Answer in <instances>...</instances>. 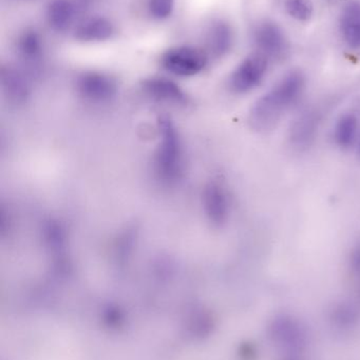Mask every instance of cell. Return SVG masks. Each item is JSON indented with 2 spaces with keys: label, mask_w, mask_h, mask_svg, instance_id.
<instances>
[{
  "label": "cell",
  "mask_w": 360,
  "mask_h": 360,
  "mask_svg": "<svg viewBox=\"0 0 360 360\" xmlns=\"http://www.w3.org/2000/svg\"><path fill=\"white\" fill-rule=\"evenodd\" d=\"M306 76L293 70L283 75L268 92L257 99L249 111V124L257 131L274 128L304 95Z\"/></svg>",
  "instance_id": "cell-1"
},
{
  "label": "cell",
  "mask_w": 360,
  "mask_h": 360,
  "mask_svg": "<svg viewBox=\"0 0 360 360\" xmlns=\"http://www.w3.org/2000/svg\"><path fill=\"white\" fill-rule=\"evenodd\" d=\"M159 145L154 156L156 177L165 186H173L183 173V145L175 122L168 116L158 118Z\"/></svg>",
  "instance_id": "cell-2"
},
{
  "label": "cell",
  "mask_w": 360,
  "mask_h": 360,
  "mask_svg": "<svg viewBox=\"0 0 360 360\" xmlns=\"http://www.w3.org/2000/svg\"><path fill=\"white\" fill-rule=\"evenodd\" d=\"M205 49L194 46H179L168 49L161 56V67L177 77H194L202 73L209 63Z\"/></svg>",
  "instance_id": "cell-3"
},
{
  "label": "cell",
  "mask_w": 360,
  "mask_h": 360,
  "mask_svg": "<svg viewBox=\"0 0 360 360\" xmlns=\"http://www.w3.org/2000/svg\"><path fill=\"white\" fill-rule=\"evenodd\" d=\"M268 59L254 53L243 59L230 74L228 86L236 94H247L260 86L268 71Z\"/></svg>",
  "instance_id": "cell-4"
},
{
  "label": "cell",
  "mask_w": 360,
  "mask_h": 360,
  "mask_svg": "<svg viewBox=\"0 0 360 360\" xmlns=\"http://www.w3.org/2000/svg\"><path fill=\"white\" fill-rule=\"evenodd\" d=\"M252 39L257 53L270 59L285 56L289 49L287 36L280 25L272 20H261L256 23L252 31Z\"/></svg>",
  "instance_id": "cell-5"
},
{
  "label": "cell",
  "mask_w": 360,
  "mask_h": 360,
  "mask_svg": "<svg viewBox=\"0 0 360 360\" xmlns=\"http://www.w3.org/2000/svg\"><path fill=\"white\" fill-rule=\"evenodd\" d=\"M76 91L85 101L105 103L116 97L118 84L108 74L99 71H85L76 78Z\"/></svg>",
  "instance_id": "cell-6"
},
{
  "label": "cell",
  "mask_w": 360,
  "mask_h": 360,
  "mask_svg": "<svg viewBox=\"0 0 360 360\" xmlns=\"http://www.w3.org/2000/svg\"><path fill=\"white\" fill-rule=\"evenodd\" d=\"M202 207L205 217L215 228H223L230 216V199L225 186L211 180L202 191Z\"/></svg>",
  "instance_id": "cell-7"
},
{
  "label": "cell",
  "mask_w": 360,
  "mask_h": 360,
  "mask_svg": "<svg viewBox=\"0 0 360 360\" xmlns=\"http://www.w3.org/2000/svg\"><path fill=\"white\" fill-rule=\"evenodd\" d=\"M323 124V112L317 108L304 110L292 122L289 130L290 146L297 151L312 147Z\"/></svg>",
  "instance_id": "cell-8"
},
{
  "label": "cell",
  "mask_w": 360,
  "mask_h": 360,
  "mask_svg": "<svg viewBox=\"0 0 360 360\" xmlns=\"http://www.w3.org/2000/svg\"><path fill=\"white\" fill-rule=\"evenodd\" d=\"M142 90L149 98L158 103L186 108L190 103L187 93L173 80L160 76L146 78L142 82Z\"/></svg>",
  "instance_id": "cell-9"
},
{
  "label": "cell",
  "mask_w": 360,
  "mask_h": 360,
  "mask_svg": "<svg viewBox=\"0 0 360 360\" xmlns=\"http://www.w3.org/2000/svg\"><path fill=\"white\" fill-rule=\"evenodd\" d=\"M116 25L103 15H91L78 21L73 27V38L82 44L108 41L116 35Z\"/></svg>",
  "instance_id": "cell-10"
},
{
  "label": "cell",
  "mask_w": 360,
  "mask_h": 360,
  "mask_svg": "<svg viewBox=\"0 0 360 360\" xmlns=\"http://www.w3.org/2000/svg\"><path fill=\"white\" fill-rule=\"evenodd\" d=\"M206 51L209 56L221 58L232 51L235 42L234 30L228 21L215 19L205 32Z\"/></svg>",
  "instance_id": "cell-11"
},
{
  "label": "cell",
  "mask_w": 360,
  "mask_h": 360,
  "mask_svg": "<svg viewBox=\"0 0 360 360\" xmlns=\"http://www.w3.org/2000/svg\"><path fill=\"white\" fill-rule=\"evenodd\" d=\"M0 86L6 98L17 105L27 103L31 95L27 76L14 65H2L0 70Z\"/></svg>",
  "instance_id": "cell-12"
},
{
  "label": "cell",
  "mask_w": 360,
  "mask_h": 360,
  "mask_svg": "<svg viewBox=\"0 0 360 360\" xmlns=\"http://www.w3.org/2000/svg\"><path fill=\"white\" fill-rule=\"evenodd\" d=\"M77 8L74 0H49L46 6L49 27L56 33H65L73 25Z\"/></svg>",
  "instance_id": "cell-13"
},
{
  "label": "cell",
  "mask_w": 360,
  "mask_h": 360,
  "mask_svg": "<svg viewBox=\"0 0 360 360\" xmlns=\"http://www.w3.org/2000/svg\"><path fill=\"white\" fill-rule=\"evenodd\" d=\"M340 27L347 46L351 50L360 51V1H351L345 6Z\"/></svg>",
  "instance_id": "cell-14"
},
{
  "label": "cell",
  "mask_w": 360,
  "mask_h": 360,
  "mask_svg": "<svg viewBox=\"0 0 360 360\" xmlns=\"http://www.w3.org/2000/svg\"><path fill=\"white\" fill-rule=\"evenodd\" d=\"M19 57L30 65H37L44 57V39L35 29H25L19 34L16 41Z\"/></svg>",
  "instance_id": "cell-15"
},
{
  "label": "cell",
  "mask_w": 360,
  "mask_h": 360,
  "mask_svg": "<svg viewBox=\"0 0 360 360\" xmlns=\"http://www.w3.org/2000/svg\"><path fill=\"white\" fill-rule=\"evenodd\" d=\"M360 120L354 112L342 114L333 129V139L336 145L342 149L354 146L359 141Z\"/></svg>",
  "instance_id": "cell-16"
},
{
  "label": "cell",
  "mask_w": 360,
  "mask_h": 360,
  "mask_svg": "<svg viewBox=\"0 0 360 360\" xmlns=\"http://www.w3.org/2000/svg\"><path fill=\"white\" fill-rule=\"evenodd\" d=\"M44 245L49 252L59 257L66 252V232L57 220H49L42 229Z\"/></svg>",
  "instance_id": "cell-17"
},
{
  "label": "cell",
  "mask_w": 360,
  "mask_h": 360,
  "mask_svg": "<svg viewBox=\"0 0 360 360\" xmlns=\"http://www.w3.org/2000/svg\"><path fill=\"white\" fill-rule=\"evenodd\" d=\"M285 11L292 18L298 21H308L314 12L311 0H285Z\"/></svg>",
  "instance_id": "cell-18"
},
{
  "label": "cell",
  "mask_w": 360,
  "mask_h": 360,
  "mask_svg": "<svg viewBox=\"0 0 360 360\" xmlns=\"http://www.w3.org/2000/svg\"><path fill=\"white\" fill-rule=\"evenodd\" d=\"M175 6V0H147L148 15L156 21H164L170 18Z\"/></svg>",
  "instance_id": "cell-19"
},
{
  "label": "cell",
  "mask_w": 360,
  "mask_h": 360,
  "mask_svg": "<svg viewBox=\"0 0 360 360\" xmlns=\"http://www.w3.org/2000/svg\"><path fill=\"white\" fill-rule=\"evenodd\" d=\"M350 264L356 272H360V241L351 251Z\"/></svg>",
  "instance_id": "cell-20"
},
{
  "label": "cell",
  "mask_w": 360,
  "mask_h": 360,
  "mask_svg": "<svg viewBox=\"0 0 360 360\" xmlns=\"http://www.w3.org/2000/svg\"><path fill=\"white\" fill-rule=\"evenodd\" d=\"M359 155H360V139H359Z\"/></svg>",
  "instance_id": "cell-21"
}]
</instances>
